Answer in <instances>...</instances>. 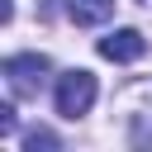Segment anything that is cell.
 <instances>
[{
	"label": "cell",
	"instance_id": "277c9868",
	"mask_svg": "<svg viewBox=\"0 0 152 152\" xmlns=\"http://www.w3.org/2000/svg\"><path fill=\"white\" fill-rule=\"evenodd\" d=\"M66 10L76 24H104L114 14V0H66Z\"/></svg>",
	"mask_w": 152,
	"mask_h": 152
},
{
	"label": "cell",
	"instance_id": "8992f818",
	"mask_svg": "<svg viewBox=\"0 0 152 152\" xmlns=\"http://www.w3.org/2000/svg\"><path fill=\"white\" fill-rule=\"evenodd\" d=\"M14 133V104H0V138Z\"/></svg>",
	"mask_w": 152,
	"mask_h": 152
},
{
	"label": "cell",
	"instance_id": "52a82bcc",
	"mask_svg": "<svg viewBox=\"0 0 152 152\" xmlns=\"http://www.w3.org/2000/svg\"><path fill=\"white\" fill-rule=\"evenodd\" d=\"M142 5H152V0H142Z\"/></svg>",
	"mask_w": 152,
	"mask_h": 152
},
{
	"label": "cell",
	"instance_id": "3957f363",
	"mask_svg": "<svg viewBox=\"0 0 152 152\" xmlns=\"http://www.w3.org/2000/svg\"><path fill=\"white\" fill-rule=\"evenodd\" d=\"M142 52H147V38L138 28H114L100 38V57H109V62H138Z\"/></svg>",
	"mask_w": 152,
	"mask_h": 152
},
{
	"label": "cell",
	"instance_id": "7a4b0ae2",
	"mask_svg": "<svg viewBox=\"0 0 152 152\" xmlns=\"http://www.w3.org/2000/svg\"><path fill=\"white\" fill-rule=\"evenodd\" d=\"M5 81L14 95H38L43 81H48V57L43 52H19V57H5Z\"/></svg>",
	"mask_w": 152,
	"mask_h": 152
},
{
	"label": "cell",
	"instance_id": "5b68a950",
	"mask_svg": "<svg viewBox=\"0 0 152 152\" xmlns=\"http://www.w3.org/2000/svg\"><path fill=\"white\" fill-rule=\"evenodd\" d=\"M24 147H28V152H38V147H57V138H52L48 128H33V133L24 138Z\"/></svg>",
	"mask_w": 152,
	"mask_h": 152
},
{
	"label": "cell",
	"instance_id": "6da1fadb",
	"mask_svg": "<svg viewBox=\"0 0 152 152\" xmlns=\"http://www.w3.org/2000/svg\"><path fill=\"white\" fill-rule=\"evenodd\" d=\"M95 104V76L86 66H71L57 76V114L62 119H81L86 109Z\"/></svg>",
	"mask_w": 152,
	"mask_h": 152
}]
</instances>
